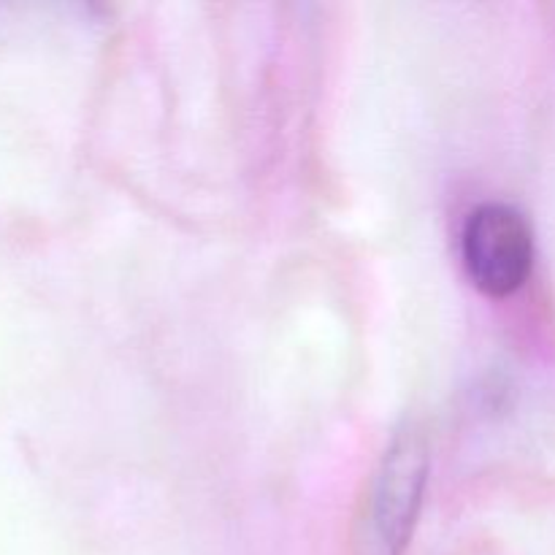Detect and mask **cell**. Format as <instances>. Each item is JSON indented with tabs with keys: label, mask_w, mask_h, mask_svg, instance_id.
<instances>
[{
	"label": "cell",
	"mask_w": 555,
	"mask_h": 555,
	"mask_svg": "<svg viewBox=\"0 0 555 555\" xmlns=\"http://www.w3.org/2000/svg\"><path fill=\"white\" fill-rule=\"evenodd\" d=\"M461 255L472 282L491 298H507L529 282L534 269V233L515 206H475L461 233Z\"/></svg>",
	"instance_id": "obj_1"
},
{
	"label": "cell",
	"mask_w": 555,
	"mask_h": 555,
	"mask_svg": "<svg viewBox=\"0 0 555 555\" xmlns=\"http://www.w3.org/2000/svg\"><path fill=\"white\" fill-rule=\"evenodd\" d=\"M428 480L426 439L406 428L385 453L372 491V540L377 555H401L415 529Z\"/></svg>",
	"instance_id": "obj_2"
}]
</instances>
